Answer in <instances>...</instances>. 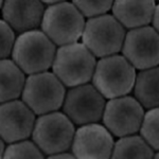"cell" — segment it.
<instances>
[{"label": "cell", "instance_id": "6da1fadb", "mask_svg": "<svg viewBox=\"0 0 159 159\" xmlns=\"http://www.w3.org/2000/svg\"><path fill=\"white\" fill-rule=\"evenodd\" d=\"M55 53L56 46L42 30H33L18 35L11 56L22 72L32 75L49 70Z\"/></svg>", "mask_w": 159, "mask_h": 159}, {"label": "cell", "instance_id": "cb8c5ba5", "mask_svg": "<svg viewBox=\"0 0 159 159\" xmlns=\"http://www.w3.org/2000/svg\"><path fill=\"white\" fill-rule=\"evenodd\" d=\"M4 150H6V147H4V141L0 138V159H2V156H3Z\"/></svg>", "mask_w": 159, "mask_h": 159}, {"label": "cell", "instance_id": "ba28073f", "mask_svg": "<svg viewBox=\"0 0 159 159\" xmlns=\"http://www.w3.org/2000/svg\"><path fill=\"white\" fill-rule=\"evenodd\" d=\"M106 101L92 84L76 86L66 92L63 112L74 125L98 123L102 120Z\"/></svg>", "mask_w": 159, "mask_h": 159}, {"label": "cell", "instance_id": "9c48e42d", "mask_svg": "<svg viewBox=\"0 0 159 159\" xmlns=\"http://www.w3.org/2000/svg\"><path fill=\"white\" fill-rule=\"evenodd\" d=\"M144 108L134 97L124 96L108 100L103 111V125L115 137L122 138L139 132Z\"/></svg>", "mask_w": 159, "mask_h": 159}, {"label": "cell", "instance_id": "7a4b0ae2", "mask_svg": "<svg viewBox=\"0 0 159 159\" xmlns=\"http://www.w3.org/2000/svg\"><path fill=\"white\" fill-rule=\"evenodd\" d=\"M40 27L55 46L63 47L78 43L83 34L85 18L72 2L56 1L45 9Z\"/></svg>", "mask_w": 159, "mask_h": 159}, {"label": "cell", "instance_id": "ac0fdd59", "mask_svg": "<svg viewBox=\"0 0 159 159\" xmlns=\"http://www.w3.org/2000/svg\"><path fill=\"white\" fill-rule=\"evenodd\" d=\"M159 109L153 108L148 109L144 112L142 122H141L139 133L140 137L153 148L155 152H157L159 148Z\"/></svg>", "mask_w": 159, "mask_h": 159}, {"label": "cell", "instance_id": "d6986e66", "mask_svg": "<svg viewBox=\"0 0 159 159\" xmlns=\"http://www.w3.org/2000/svg\"><path fill=\"white\" fill-rule=\"evenodd\" d=\"M2 159H45L42 151L33 141L24 140L11 143L6 148Z\"/></svg>", "mask_w": 159, "mask_h": 159}, {"label": "cell", "instance_id": "52a82bcc", "mask_svg": "<svg viewBox=\"0 0 159 159\" xmlns=\"http://www.w3.org/2000/svg\"><path fill=\"white\" fill-rule=\"evenodd\" d=\"M125 29L112 15L88 19L85 21L82 43L94 57L103 58L119 54L125 37Z\"/></svg>", "mask_w": 159, "mask_h": 159}, {"label": "cell", "instance_id": "30bf717a", "mask_svg": "<svg viewBox=\"0 0 159 159\" xmlns=\"http://www.w3.org/2000/svg\"><path fill=\"white\" fill-rule=\"evenodd\" d=\"M121 52L123 57L140 71L158 67V32L151 25L129 30L125 34Z\"/></svg>", "mask_w": 159, "mask_h": 159}, {"label": "cell", "instance_id": "2e32d148", "mask_svg": "<svg viewBox=\"0 0 159 159\" xmlns=\"http://www.w3.org/2000/svg\"><path fill=\"white\" fill-rule=\"evenodd\" d=\"M159 71L158 67L141 70L136 74L133 87L134 98L144 109L157 108L159 104Z\"/></svg>", "mask_w": 159, "mask_h": 159}, {"label": "cell", "instance_id": "5bb4252c", "mask_svg": "<svg viewBox=\"0 0 159 159\" xmlns=\"http://www.w3.org/2000/svg\"><path fill=\"white\" fill-rule=\"evenodd\" d=\"M157 4L154 1H115L112 16L124 29L134 30L151 25Z\"/></svg>", "mask_w": 159, "mask_h": 159}, {"label": "cell", "instance_id": "8992f818", "mask_svg": "<svg viewBox=\"0 0 159 159\" xmlns=\"http://www.w3.org/2000/svg\"><path fill=\"white\" fill-rule=\"evenodd\" d=\"M75 133L74 124L64 112L53 111L35 120L32 139L36 147L47 155L67 152Z\"/></svg>", "mask_w": 159, "mask_h": 159}, {"label": "cell", "instance_id": "8fae6325", "mask_svg": "<svg viewBox=\"0 0 159 159\" xmlns=\"http://www.w3.org/2000/svg\"><path fill=\"white\" fill-rule=\"evenodd\" d=\"M114 136L99 123L80 126L71 144L76 159H110L114 148Z\"/></svg>", "mask_w": 159, "mask_h": 159}, {"label": "cell", "instance_id": "9a60e30c", "mask_svg": "<svg viewBox=\"0 0 159 159\" xmlns=\"http://www.w3.org/2000/svg\"><path fill=\"white\" fill-rule=\"evenodd\" d=\"M25 74L12 60H0V104L14 101L21 96Z\"/></svg>", "mask_w": 159, "mask_h": 159}, {"label": "cell", "instance_id": "e0dca14e", "mask_svg": "<svg viewBox=\"0 0 159 159\" xmlns=\"http://www.w3.org/2000/svg\"><path fill=\"white\" fill-rule=\"evenodd\" d=\"M155 153L139 135H132L115 142L110 159H153Z\"/></svg>", "mask_w": 159, "mask_h": 159}, {"label": "cell", "instance_id": "7c38bea8", "mask_svg": "<svg viewBox=\"0 0 159 159\" xmlns=\"http://www.w3.org/2000/svg\"><path fill=\"white\" fill-rule=\"evenodd\" d=\"M35 120L34 112L20 100L0 104V138L9 144L27 140Z\"/></svg>", "mask_w": 159, "mask_h": 159}, {"label": "cell", "instance_id": "603a6c76", "mask_svg": "<svg viewBox=\"0 0 159 159\" xmlns=\"http://www.w3.org/2000/svg\"><path fill=\"white\" fill-rule=\"evenodd\" d=\"M47 159H76L72 154L70 153H61V154H55V155H51Z\"/></svg>", "mask_w": 159, "mask_h": 159}, {"label": "cell", "instance_id": "44dd1931", "mask_svg": "<svg viewBox=\"0 0 159 159\" xmlns=\"http://www.w3.org/2000/svg\"><path fill=\"white\" fill-rule=\"evenodd\" d=\"M15 39V32L3 19H0V60H7L12 54Z\"/></svg>", "mask_w": 159, "mask_h": 159}, {"label": "cell", "instance_id": "7402d4cb", "mask_svg": "<svg viewBox=\"0 0 159 159\" xmlns=\"http://www.w3.org/2000/svg\"><path fill=\"white\" fill-rule=\"evenodd\" d=\"M158 24H159V7L156 6V9L154 11L153 17H152V21H151V27L154 30H156L158 32Z\"/></svg>", "mask_w": 159, "mask_h": 159}, {"label": "cell", "instance_id": "ffe728a7", "mask_svg": "<svg viewBox=\"0 0 159 159\" xmlns=\"http://www.w3.org/2000/svg\"><path fill=\"white\" fill-rule=\"evenodd\" d=\"M72 3L82 16L88 19L108 14L112 7V1H73Z\"/></svg>", "mask_w": 159, "mask_h": 159}, {"label": "cell", "instance_id": "484cf974", "mask_svg": "<svg viewBox=\"0 0 159 159\" xmlns=\"http://www.w3.org/2000/svg\"><path fill=\"white\" fill-rule=\"evenodd\" d=\"M2 4H3V2H2V1H0V10L2 9Z\"/></svg>", "mask_w": 159, "mask_h": 159}, {"label": "cell", "instance_id": "4fadbf2b", "mask_svg": "<svg viewBox=\"0 0 159 159\" xmlns=\"http://www.w3.org/2000/svg\"><path fill=\"white\" fill-rule=\"evenodd\" d=\"M1 12L9 27L22 34L40 27L45 6L40 1H4Z\"/></svg>", "mask_w": 159, "mask_h": 159}, {"label": "cell", "instance_id": "277c9868", "mask_svg": "<svg viewBox=\"0 0 159 159\" xmlns=\"http://www.w3.org/2000/svg\"><path fill=\"white\" fill-rule=\"evenodd\" d=\"M135 80L136 69L122 55L116 54L97 61L91 81L104 99L111 100L129 96Z\"/></svg>", "mask_w": 159, "mask_h": 159}, {"label": "cell", "instance_id": "5b68a950", "mask_svg": "<svg viewBox=\"0 0 159 159\" xmlns=\"http://www.w3.org/2000/svg\"><path fill=\"white\" fill-rule=\"evenodd\" d=\"M66 96L65 86L53 72L45 71L25 79L21 101L35 116L58 111Z\"/></svg>", "mask_w": 159, "mask_h": 159}, {"label": "cell", "instance_id": "d4e9b609", "mask_svg": "<svg viewBox=\"0 0 159 159\" xmlns=\"http://www.w3.org/2000/svg\"><path fill=\"white\" fill-rule=\"evenodd\" d=\"M153 159H159V155H158V153L156 152L155 153V155H154V158Z\"/></svg>", "mask_w": 159, "mask_h": 159}, {"label": "cell", "instance_id": "3957f363", "mask_svg": "<svg viewBox=\"0 0 159 159\" xmlns=\"http://www.w3.org/2000/svg\"><path fill=\"white\" fill-rule=\"evenodd\" d=\"M97 60L82 43L56 49L52 72L65 87L81 86L91 81Z\"/></svg>", "mask_w": 159, "mask_h": 159}]
</instances>
